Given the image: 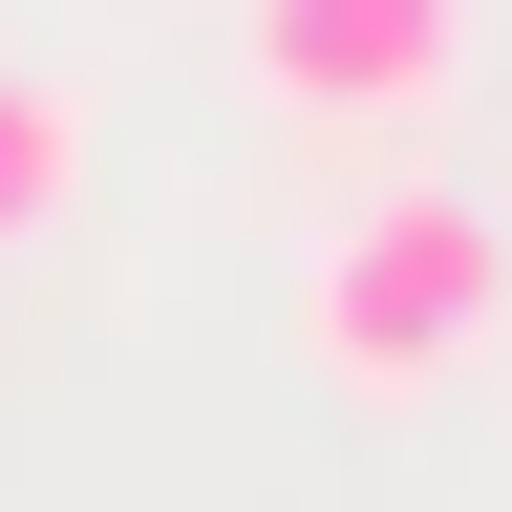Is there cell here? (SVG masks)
<instances>
[{
	"label": "cell",
	"mask_w": 512,
	"mask_h": 512,
	"mask_svg": "<svg viewBox=\"0 0 512 512\" xmlns=\"http://www.w3.org/2000/svg\"><path fill=\"white\" fill-rule=\"evenodd\" d=\"M491 320H512V235L470 214V192H363V214L320 235V278H299V342H320L342 406H427V384H470Z\"/></svg>",
	"instance_id": "cell-1"
},
{
	"label": "cell",
	"mask_w": 512,
	"mask_h": 512,
	"mask_svg": "<svg viewBox=\"0 0 512 512\" xmlns=\"http://www.w3.org/2000/svg\"><path fill=\"white\" fill-rule=\"evenodd\" d=\"M235 64L299 128H384V107H427L470 64V0H235Z\"/></svg>",
	"instance_id": "cell-2"
},
{
	"label": "cell",
	"mask_w": 512,
	"mask_h": 512,
	"mask_svg": "<svg viewBox=\"0 0 512 512\" xmlns=\"http://www.w3.org/2000/svg\"><path fill=\"white\" fill-rule=\"evenodd\" d=\"M64 171H86V107H64V86H0V235H43Z\"/></svg>",
	"instance_id": "cell-3"
}]
</instances>
